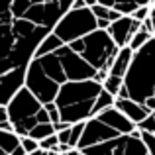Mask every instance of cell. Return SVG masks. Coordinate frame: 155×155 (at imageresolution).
<instances>
[{"label": "cell", "mask_w": 155, "mask_h": 155, "mask_svg": "<svg viewBox=\"0 0 155 155\" xmlns=\"http://www.w3.org/2000/svg\"><path fill=\"white\" fill-rule=\"evenodd\" d=\"M63 45H65V43L61 41V39L57 38L55 34H49V35H47V38L41 41V45L38 47L35 59H38V57H43V55H49V53H55L57 49H59V47H63Z\"/></svg>", "instance_id": "cell-15"}, {"label": "cell", "mask_w": 155, "mask_h": 155, "mask_svg": "<svg viewBox=\"0 0 155 155\" xmlns=\"http://www.w3.org/2000/svg\"><path fill=\"white\" fill-rule=\"evenodd\" d=\"M98 30V20L92 14L91 8H71L63 18L59 20V24L55 26L53 34L65 43L77 41V39L84 38V35L92 34Z\"/></svg>", "instance_id": "cell-6"}, {"label": "cell", "mask_w": 155, "mask_h": 155, "mask_svg": "<svg viewBox=\"0 0 155 155\" xmlns=\"http://www.w3.org/2000/svg\"><path fill=\"white\" fill-rule=\"evenodd\" d=\"M134 55H136V51L130 45L120 47V51H118L116 59H114V63H112V69H110V75H116V77H122V79H124V77L128 75V69H130V65H132V61H134Z\"/></svg>", "instance_id": "cell-14"}, {"label": "cell", "mask_w": 155, "mask_h": 155, "mask_svg": "<svg viewBox=\"0 0 155 155\" xmlns=\"http://www.w3.org/2000/svg\"><path fill=\"white\" fill-rule=\"evenodd\" d=\"M141 30V22L132 16H122L120 20L112 22V26L108 28V34L112 35V39L116 41L118 47H128L132 38Z\"/></svg>", "instance_id": "cell-9"}, {"label": "cell", "mask_w": 155, "mask_h": 155, "mask_svg": "<svg viewBox=\"0 0 155 155\" xmlns=\"http://www.w3.org/2000/svg\"><path fill=\"white\" fill-rule=\"evenodd\" d=\"M137 130H140V132H147V134H155V116L153 114H149L143 122H140V124H137Z\"/></svg>", "instance_id": "cell-21"}, {"label": "cell", "mask_w": 155, "mask_h": 155, "mask_svg": "<svg viewBox=\"0 0 155 155\" xmlns=\"http://www.w3.org/2000/svg\"><path fill=\"white\" fill-rule=\"evenodd\" d=\"M149 16H151V6H140L136 12L132 14V18L140 20V22H143V20H147Z\"/></svg>", "instance_id": "cell-26"}, {"label": "cell", "mask_w": 155, "mask_h": 155, "mask_svg": "<svg viewBox=\"0 0 155 155\" xmlns=\"http://www.w3.org/2000/svg\"><path fill=\"white\" fill-rule=\"evenodd\" d=\"M69 45L98 71H102V69L110 71L118 51H120V47L116 45L108 30H96L84 38L77 39V41L69 43Z\"/></svg>", "instance_id": "cell-4"}, {"label": "cell", "mask_w": 155, "mask_h": 155, "mask_svg": "<svg viewBox=\"0 0 155 155\" xmlns=\"http://www.w3.org/2000/svg\"><path fill=\"white\" fill-rule=\"evenodd\" d=\"M71 128H73V126H69V128L57 132V137H59V143L61 145H69V141H71ZM69 147H71V145H69Z\"/></svg>", "instance_id": "cell-27"}, {"label": "cell", "mask_w": 155, "mask_h": 155, "mask_svg": "<svg viewBox=\"0 0 155 155\" xmlns=\"http://www.w3.org/2000/svg\"><path fill=\"white\" fill-rule=\"evenodd\" d=\"M75 0H0V104L22 87L38 47Z\"/></svg>", "instance_id": "cell-1"}, {"label": "cell", "mask_w": 155, "mask_h": 155, "mask_svg": "<svg viewBox=\"0 0 155 155\" xmlns=\"http://www.w3.org/2000/svg\"><path fill=\"white\" fill-rule=\"evenodd\" d=\"M124 87L130 98L140 104L155 98V38L136 51L128 75L124 77Z\"/></svg>", "instance_id": "cell-3"}, {"label": "cell", "mask_w": 155, "mask_h": 155, "mask_svg": "<svg viewBox=\"0 0 155 155\" xmlns=\"http://www.w3.org/2000/svg\"><path fill=\"white\" fill-rule=\"evenodd\" d=\"M0 130H6V132H14L10 122V114H8V106L0 104Z\"/></svg>", "instance_id": "cell-20"}, {"label": "cell", "mask_w": 155, "mask_h": 155, "mask_svg": "<svg viewBox=\"0 0 155 155\" xmlns=\"http://www.w3.org/2000/svg\"><path fill=\"white\" fill-rule=\"evenodd\" d=\"M120 134L116 130H112L108 124H104L100 118H91L87 120V128L83 132V137H81V143H79V149L87 147H92V145H98V143H104V141H110L114 137H118Z\"/></svg>", "instance_id": "cell-8"}, {"label": "cell", "mask_w": 155, "mask_h": 155, "mask_svg": "<svg viewBox=\"0 0 155 155\" xmlns=\"http://www.w3.org/2000/svg\"><path fill=\"white\" fill-rule=\"evenodd\" d=\"M81 153V149H71V151H67V153H61V155H79Z\"/></svg>", "instance_id": "cell-31"}, {"label": "cell", "mask_w": 155, "mask_h": 155, "mask_svg": "<svg viewBox=\"0 0 155 155\" xmlns=\"http://www.w3.org/2000/svg\"><path fill=\"white\" fill-rule=\"evenodd\" d=\"M102 92L104 84L98 83L96 79L67 81L53 100L61 112V122H67L73 126L94 118Z\"/></svg>", "instance_id": "cell-2"}, {"label": "cell", "mask_w": 155, "mask_h": 155, "mask_svg": "<svg viewBox=\"0 0 155 155\" xmlns=\"http://www.w3.org/2000/svg\"><path fill=\"white\" fill-rule=\"evenodd\" d=\"M84 128H87V122H79V124H73V128H71V141H69L71 149H79V143H81V137H83Z\"/></svg>", "instance_id": "cell-19"}, {"label": "cell", "mask_w": 155, "mask_h": 155, "mask_svg": "<svg viewBox=\"0 0 155 155\" xmlns=\"http://www.w3.org/2000/svg\"><path fill=\"white\" fill-rule=\"evenodd\" d=\"M79 155H84V153H83V151H81V153H79Z\"/></svg>", "instance_id": "cell-32"}, {"label": "cell", "mask_w": 155, "mask_h": 155, "mask_svg": "<svg viewBox=\"0 0 155 155\" xmlns=\"http://www.w3.org/2000/svg\"><path fill=\"white\" fill-rule=\"evenodd\" d=\"M30 155H49V151H45V149L39 147V149H35V151H34V153H30Z\"/></svg>", "instance_id": "cell-29"}, {"label": "cell", "mask_w": 155, "mask_h": 155, "mask_svg": "<svg viewBox=\"0 0 155 155\" xmlns=\"http://www.w3.org/2000/svg\"><path fill=\"white\" fill-rule=\"evenodd\" d=\"M0 155H28L22 147V137L16 132L0 130Z\"/></svg>", "instance_id": "cell-12"}, {"label": "cell", "mask_w": 155, "mask_h": 155, "mask_svg": "<svg viewBox=\"0 0 155 155\" xmlns=\"http://www.w3.org/2000/svg\"><path fill=\"white\" fill-rule=\"evenodd\" d=\"M22 147H24V151L30 155V153H34L35 149H39V141L34 140V137H30V136H26V137H22Z\"/></svg>", "instance_id": "cell-24"}, {"label": "cell", "mask_w": 155, "mask_h": 155, "mask_svg": "<svg viewBox=\"0 0 155 155\" xmlns=\"http://www.w3.org/2000/svg\"><path fill=\"white\" fill-rule=\"evenodd\" d=\"M114 106H116L124 116H128L136 126L140 124V122H143L145 118L151 114L143 104L136 102V100H132V98H116V104H114Z\"/></svg>", "instance_id": "cell-11"}, {"label": "cell", "mask_w": 155, "mask_h": 155, "mask_svg": "<svg viewBox=\"0 0 155 155\" xmlns=\"http://www.w3.org/2000/svg\"><path fill=\"white\" fill-rule=\"evenodd\" d=\"M84 155H149V147L145 145L141 132L136 130L128 136H118L110 141L92 145L83 149Z\"/></svg>", "instance_id": "cell-7"}, {"label": "cell", "mask_w": 155, "mask_h": 155, "mask_svg": "<svg viewBox=\"0 0 155 155\" xmlns=\"http://www.w3.org/2000/svg\"><path fill=\"white\" fill-rule=\"evenodd\" d=\"M84 4H87L88 8H92V6H96V4H98V0H84Z\"/></svg>", "instance_id": "cell-30"}, {"label": "cell", "mask_w": 155, "mask_h": 155, "mask_svg": "<svg viewBox=\"0 0 155 155\" xmlns=\"http://www.w3.org/2000/svg\"><path fill=\"white\" fill-rule=\"evenodd\" d=\"M102 84H104V91L106 92H110L112 96H116V98H118L120 91L124 88V79H122V77H116V75H108V79H106Z\"/></svg>", "instance_id": "cell-16"}, {"label": "cell", "mask_w": 155, "mask_h": 155, "mask_svg": "<svg viewBox=\"0 0 155 155\" xmlns=\"http://www.w3.org/2000/svg\"><path fill=\"white\" fill-rule=\"evenodd\" d=\"M53 134H57V132H55V126H53V124H38V126H35V128L30 132V137L41 141V140H45V137L53 136Z\"/></svg>", "instance_id": "cell-17"}, {"label": "cell", "mask_w": 155, "mask_h": 155, "mask_svg": "<svg viewBox=\"0 0 155 155\" xmlns=\"http://www.w3.org/2000/svg\"><path fill=\"white\" fill-rule=\"evenodd\" d=\"M98 4H104L108 8H116L124 16H132L140 6H153L155 0H98Z\"/></svg>", "instance_id": "cell-13"}, {"label": "cell", "mask_w": 155, "mask_h": 155, "mask_svg": "<svg viewBox=\"0 0 155 155\" xmlns=\"http://www.w3.org/2000/svg\"><path fill=\"white\" fill-rule=\"evenodd\" d=\"M94 118H100L104 124H108L112 130H116L120 136H128V134H134V132L137 130V126L134 124V122L130 120L128 116H124V114H122L120 110L116 108V106H110V108H106L104 112H100L98 116H94Z\"/></svg>", "instance_id": "cell-10"}, {"label": "cell", "mask_w": 155, "mask_h": 155, "mask_svg": "<svg viewBox=\"0 0 155 155\" xmlns=\"http://www.w3.org/2000/svg\"><path fill=\"white\" fill-rule=\"evenodd\" d=\"M153 116H155V112H153Z\"/></svg>", "instance_id": "cell-33"}, {"label": "cell", "mask_w": 155, "mask_h": 155, "mask_svg": "<svg viewBox=\"0 0 155 155\" xmlns=\"http://www.w3.org/2000/svg\"><path fill=\"white\" fill-rule=\"evenodd\" d=\"M43 106H45V110L49 112V116H51V122H53V124L61 122V112H59V108H57V104H55V102H47V104H43Z\"/></svg>", "instance_id": "cell-25"}, {"label": "cell", "mask_w": 155, "mask_h": 155, "mask_svg": "<svg viewBox=\"0 0 155 155\" xmlns=\"http://www.w3.org/2000/svg\"><path fill=\"white\" fill-rule=\"evenodd\" d=\"M39 147L45 149V151L57 149V147H59V137H57V134H53V136L45 137V140H41V141H39Z\"/></svg>", "instance_id": "cell-22"}, {"label": "cell", "mask_w": 155, "mask_h": 155, "mask_svg": "<svg viewBox=\"0 0 155 155\" xmlns=\"http://www.w3.org/2000/svg\"><path fill=\"white\" fill-rule=\"evenodd\" d=\"M73 8H88V6L84 4V0H75V2H73Z\"/></svg>", "instance_id": "cell-28"}, {"label": "cell", "mask_w": 155, "mask_h": 155, "mask_svg": "<svg viewBox=\"0 0 155 155\" xmlns=\"http://www.w3.org/2000/svg\"><path fill=\"white\" fill-rule=\"evenodd\" d=\"M151 38H155V35H153V34H149V31H145L143 28H141V30L132 38V41H130V47H132L134 51H137V49H141V47H143Z\"/></svg>", "instance_id": "cell-18"}, {"label": "cell", "mask_w": 155, "mask_h": 155, "mask_svg": "<svg viewBox=\"0 0 155 155\" xmlns=\"http://www.w3.org/2000/svg\"><path fill=\"white\" fill-rule=\"evenodd\" d=\"M6 106L14 132L20 137L30 136V132L39 124V112L43 110V102L28 87H22Z\"/></svg>", "instance_id": "cell-5"}, {"label": "cell", "mask_w": 155, "mask_h": 155, "mask_svg": "<svg viewBox=\"0 0 155 155\" xmlns=\"http://www.w3.org/2000/svg\"><path fill=\"white\" fill-rule=\"evenodd\" d=\"M91 10H92V14L96 16V20H110V10H112V8L104 6V4H96Z\"/></svg>", "instance_id": "cell-23"}]
</instances>
